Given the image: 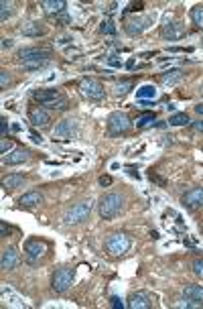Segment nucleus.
I'll list each match as a JSON object with an SVG mask.
<instances>
[{
  "instance_id": "f257e3e1",
  "label": "nucleus",
  "mask_w": 203,
  "mask_h": 309,
  "mask_svg": "<svg viewBox=\"0 0 203 309\" xmlns=\"http://www.w3.org/2000/svg\"><path fill=\"white\" fill-rule=\"evenodd\" d=\"M124 207V198L120 194H104L100 198V204H98V211H100V218L104 220H112L116 218Z\"/></svg>"
},
{
  "instance_id": "f03ea898",
  "label": "nucleus",
  "mask_w": 203,
  "mask_h": 309,
  "mask_svg": "<svg viewBox=\"0 0 203 309\" xmlns=\"http://www.w3.org/2000/svg\"><path fill=\"white\" fill-rule=\"evenodd\" d=\"M130 250V238L124 232H114L106 240V253L110 257H122Z\"/></svg>"
},
{
  "instance_id": "7ed1b4c3",
  "label": "nucleus",
  "mask_w": 203,
  "mask_h": 309,
  "mask_svg": "<svg viewBox=\"0 0 203 309\" xmlns=\"http://www.w3.org/2000/svg\"><path fill=\"white\" fill-rule=\"evenodd\" d=\"M73 268H69V266H61V268H57L55 273H53V277H51V287H53V291L55 293H65L71 285H73Z\"/></svg>"
},
{
  "instance_id": "20e7f679",
  "label": "nucleus",
  "mask_w": 203,
  "mask_h": 309,
  "mask_svg": "<svg viewBox=\"0 0 203 309\" xmlns=\"http://www.w3.org/2000/svg\"><path fill=\"white\" fill-rule=\"evenodd\" d=\"M92 207H94V202L92 200H86V202H79V204H75L73 207H69L67 209V214H65V224H82V222H86L88 218H90V214H92Z\"/></svg>"
},
{
  "instance_id": "39448f33",
  "label": "nucleus",
  "mask_w": 203,
  "mask_h": 309,
  "mask_svg": "<svg viewBox=\"0 0 203 309\" xmlns=\"http://www.w3.org/2000/svg\"><path fill=\"white\" fill-rule=\"evenodd\" d=\"M79 92L88 100H104L106 98V88L102 86V82L94 80V78H84L79 84Z\"/></svg>"
},
{
  "instance_id": "423d86ee",
  "label": "nucleus",
  "mask_w": 203,
  "mask_h": 309,
  "mask_svg": "<svg viewBox=\"0 0 203 309\" xmlns=\"http://www.w3.org/2000/svg\"><path fill=\"white\" fill-rule=\"evenodd\" d=\"M130 126H132V124H130V118H128L124 112H112V114L108 116V132H110L112 137L128 132Z\"/></svg>"
},
{
  "instance_id": "0eeeda50",
  "label": "nucleus",
  "mask_w": 203,
  "mask_h": 309,
  "mask_svg": "<svg viewBox=\"0 0 203 309\" xmlns=\"http://www.w3.org/2000/svg\"><path fill=\"white\" fill-rule=\"evenodd\" d=\"M47 253V244L43 240H37V238H31L25 242V257H27V262H37L39 258Z\"/></svg>"
},
{
  "instance_id": "6e6552de",
  "label": "nucleus",
  "mask_w": 203,
  "mask_h": 309,
  "mask_svg": "<svg viewBox=\"0 0 203 309\" xmlns=\"http://www.w3.org/2000/svg\"><path fill=\"white\" fill-rule=\"evenodd\" d=\"M51 53L47 49H41V47H25L16 53V57L23 61V63H33V61H49Z\"/></svg>"
},
{
  "instance_id": "1a4fd4ad",
  "label": "nucleus",
  "mask_w": 203,
  "mask_h": 309,
  "mask_svg": "<svg viewBox=\"0 0 203 309\" xmlns=\"http://www.w3.org/2000/svg\"><path fill=\"white\" fill-rule=\"evenodd\" d=\"M75 132H77L75 120H61V122H57V126L53 128L55 141H69V139L75 137Z\"/></svg>"
},
{
  "instance_id": "9d476101",
  "label": "nucleus",
  "mask_w": 203,
  "mask_h": 309,
  "mask_svg": "<svg viewBox=\"0 0 203 309\" xmlns=\"http://www.w3.org/2000/svg\"><path fill=\"white\" fill-rule=\"evenodd\" d=\"M152 301H154V299H152L151 293H147V291H134V293H130L126 307H130V309H151L152 307Z\"/></svg>"
},
{
  "instance_id": "9b49d317",
  "label": "nucleus",
  "mask_w": 203,
  "mask_h": 309,
  "mask_svg": "<svg viewBox=\"0 0 203 309\" xmlns=\"http://www.w3.org/2000/svg\"><path fill=\"white\" fill-rule=\"evenodd\" d=\"M18 262H21V258H18L16 248H4L2 250V258H0V268L2 271H12V268L18 266Z\"/></svg>"
},
{
  "instance_id": "f8f14e48",
  "label": "nucleus",
  "mask_w": 203,
  "mask_h": 309,
  "mask_svg": "<svg viewBox=\"0 0 203 309\" xmlns=\"http://www.w3.org/2000/svg\"><path fill=\"white\" fill-rule=\"evenodd\" d=\"M151 25V18H147V16H136V18H130L126 25H124V29H126V33L128 35H132V37H136V35H140L147 27Z\"/></svg>"
},
{
  "instance_id": "ddd939ff",
  "label": "nucleus",
  "mask_w": 203,
  "mask_h": 309,
  "mask_svg": "<svg viewBox=\"0 0 203 309\" xmlns=\"http://www.w3.org/2000/svg\"><path fill=\"white\" fill-rule=\"evenodd\" d=\"M29 157H31V151L25 149V147H21V149H14V151H10L8 154H4L2 163L4 165H18V163H25Z\"/></svg>"
},
{
  "instance_id": "4468645a",
  "label": "nucleus",
  "mask_w": 203,
  "mask_h": 309,
  "mask_svg": "<svg viewBox=\"0 0 203 309\" xmlns=\"http://www.w3.org/2000/svg\"><path fill=\"white\" fill-rule=\"evenodd\" d=\"M183 204L191 209L203 206V187H193L183 196Z\"/></svg>"
},
{
  "instance_id": "2eb2a0df",
  "label": "nucleus",
  "mask_w": 203,
  "mask_h": 309,
  "mask_svg": "<svg viewBox=\"0 0 203 309\" xmlns=\"http://www.w3.org/2000/svg\"><path fill=\"white\" fill-rule=\"evenodd\" d=\"M31 122H33V126H47L51 122V116L49 112L45 110V108H41V106H37V108H31Z\"/></svg>"
},
{
  "instance_id": "dca6fc26",
  "label": "nucleus",
  "mask_w": 203,
  "mask_h": 309,
  "mask_svg": "<svg viewBox=\"0 0 203 309\" xmlns=\"http://www.w3.org/2000/svg\"><path fill=\"white\" fill-rule=\"evenodd\" d=\"M43 204V196L39 191H29L25 194L21 200H18V206L21 207H27V209H33V207L41 206Z\"/></svg>"
},
{
  "instance_id": "f3484780",
  "label": "nucleus",
  "mask_w": 203,
  "mask_h": 309,
  "mask_svg": "<svg viewBox=\"0 0 203 309\" xmlns=\"http://www.w3.org/2000/svg\"><path fill=\"white\" fill-rule=\"evenodd\" d=\"M33 98H35L37 102H41V106H47V104L59 100V98H61V94H59L57 90H51V88H47V90H37Z\"/></svg>"
},
{
  "instance_id": "a211bd4d",
  "label": "nucleus",
  "mask_w": 203,
  "mask_h": 309,
  "mask_svg": "<svg viewBox=\"0 0 203 309\" xmlns=\"http://www.w3.org/2000/svg\"><path fill=\"white\" fill-rule=\"evenodd\" d=\"M41 6L45 8L47 14H59V12H65L67 2L65 0H43Z\"/></svg>"
},
{
  "instance_id": "6ab92c4d",
  "label": "nucleus",
  "mask_w": 203,
  "mask_h": 309,
  "mask_svg": "<svg viewBox=\"0 0 203 309\" xmlns=\"http://www.w3.org/2000/svg\"><path fill=\"white\" fill-rule=\"evenodd\" d=\"M183 297L185 299H193V301H201L203 303V285H187L183 289Z\"/></svg>"
},
{
  "instance_id": "aec40b11",
  "label": "nucleus",
  "mask_w": 203,
  "mask_h": 309,
  "mask_svg": "<svg viewBox=\"0 0 203 309\" xmlns=\"http://www.w3.org/2000/svg\"><path fill=\"white\" fill-rule=\"evenodd\" d=\"M163 35L167 37V39H171V41H177V39H181L183 35H185V29L177 23V25H167L165 29H163Z\"/></svg>"
},
{
  "instance_id": "412c9836",
  "label": "nucleus",
  "mask_w": 203,
  "mask_h": 309,
  "mask_svg": "<svg viewBox=\"0 0 203 309\" xmlns=\"http://www.w3.org/2000/svg\"><path fill=\"white\" fill-rule=\"evenodd\" d=\"M23 183H25V177L18 175V173H12V175H8V177L2 179V187H4V189H16V187H21Z\"/></svg>"
},
{
  "instance_id": "4be33fe9",
  "label": "nucleus",
  "mask_w": 203,
  "mask_h": 309,
  "mask_svg": "<svg viewBox=\"0 0 203 309\" xmlns=\"http://www.w3.org/2000/svg\"><path fill=\"white\" fill-rule=\"evenodd\" d=\"M179 80H183V71H181V69H171V71L163 73V78H160V82H163L165 86H173V84H177Z\"/></svg>"
},
{
  "instance_id": "5701e85b",
  "label": "nucleus",
  "mask_w": 203,
  "mask_h": 309,
  "mask_svg": "<svg viewBox=\"0 0 203 309\" xmlns=\"http://www.w3.org/2000/svg\"><path fill=\"white\" fill-rule=\"evenodd\" d=\"M23 35H27V37H41L45 31H43V27H41V23H29V25H25L23 29Z\"/></svg>"
},
{
  "instance_id": "b1692460",
  "label": "nucleus",
  "mask_w": 203,
  "mask_h": 309,
  "mask_svg": "<svg viewBox=\"0 0 203 309\" xmlns=\"http://www.w3.org/2000/svg\"><path fill=\"white\" fill-rule=\"evenodd\" d=\"M191 21L197 29H203V4H195L191 8Z\"/></svg>"
},
{
  "instance_id": "393cba45",
  "label": "nucleus",
  "mask_w": 203,
  "mask_h": 309,
  "mask_svg": "<svg viewBox=\"0 0 203 309\" xmlns=\"http://www.w3.org/2000/svg\"><path fill=\"white\" fill-rule=\"evenodd\" d=\"M191 120H189V116L185 114V112H177V114H173L171 118H169V124L171 126H185V124H189Z\"/></svg>"
},
{
  "instance_id": "a878e982",
  "label": "nucleus",
  "mask_w": 203,
  "mask_h": 309,
  "mask_svg": "<svg viewBox=\"0 0 203 309\" xmlns=\"http://www.w3.org/2000/svg\"><path fill=\"white\" fill-rule=\"evenodd\" d=\"M154 120H156V116H154L152 112H145V114H140V116L136 118V122H134V124H136L138 128H147V126H151Z\"/></svg>"
},
{
  "instance_id": "bb28decb",
  "label": "nucleus",
  "mask_w": 203,
  "mask_h": 309,
  "mask_svg": "<svg viewBox=\"0 0 203 309\" xmlns=\"http://www.w3.org/2000/svg\"><path fill=\"white\" fill-rule=\"evenodd\" d=\"M12 6H14V4L8 2V0H2V2H0V18H2V21H6V18L12 14Z\"/></svg>"
},
{
  "instance_id": "cd10ccee",
  "label": "nucleus",
  "mask_w": 203,
  "mask_h": 309,
  "mask_svg": "<svg viewBox=\"0 0 203 309\" xmlns=\"http://www.w3.org/2000/svg\"><path fill=\"white\" fill-rule=\"evenodd\" d=\"M100 31L104 33V35H116V27H114V21H112V18H106V21H102Z\"/></svg>"
},
{
  "instance_id": "c85d7f7f",
  "label": "nucleus",
  "mask_w": 203,
  "mask_h": 309,
  "mask_svg": "<svg viewBox=\"0 0 203 309\" xmlns=\"http://www.w3.org/2000/svg\"><path fill=\"white\" fill-rule=\"evenodd\" d=\"M138 98L140 100H147V98H156V90L152 86H145L138 90Z\"/></svg>"
},
{
  "instance_id": "c756f323",
  "label": "nucleus",
  "mask_w": 203,
  "mask_h": 309,
  "mask_svg": "<svg viewBox=\"0 0 203 309\" xmlns=\"http://www.w3.org/2000/svg\"><path fill=\"white\" fill-rule=\"evenodd\" d=\"M0 151H2V154H8L10 151H14V141L12 139H2L0 141Z\"/></svg>"
},
{
  "instance_id": "7c9ffc66",
  "label": "nucleus",
  "mask_w": 203,
  "mask_h": 309,
  "mask_svg": "<svg viewBox=\"0 0 203 309\" xmlns=\"http://www.w3.org/2000/svg\"><path fill=\"white\" fill-rule=\"evenodd\" d=\"M193 273H195L199 279H203V258H195V260H193Z\"/></svg>"
},
{
  "instance_id": "2f4dec72",
  "label": "nucleus",
  "mask_w": 203,
  "mask_h": 309,
  "mask_svg": "<svg viewBox=\"0 0 203 309\" xmlns=\"http://www.w3.org/2000/svg\"><path fill=\"white\" fill-rule=\"evenodd\" d=\"M25 65V69H29V71H35V69H41V67H45L47 65V61H33V63H23Z\"/></svg>"
},
{
  "instance_id": "473e14b6",
  "label": "nucleus",
  "mask_w": 203,
  "mask_h": 309,
  "mask_svg": "<svg viewBox=\"0 0 203 309\" xmlns=\"http://www.w3.org/2000/svg\"><path fill=\"white\" fill-rule=\"evenodd\" d=\"M10 82H12V80H10L8 71H0V88H2V90H6V88L10 86Z\"/></svg>"
},
{
  "instance_id": "72a5a7b5",
  "label": "nucleus",
  "mask_w": 203,
  "mask_h": 309,
  "mask_svg": "<svg viewBox=\"0 0 203 309\" xmlns=\"http://www.w3.org/2000/svg\"><path fill=\"white\" fill-rule=\"evenodd\" d=\"M128 88H130V82L118 84V88H116V94H126V92H128Z\"/></svg>"
},
{
  "instance_id": "f704fd0d",
  "label": "nucleus",
  "mask_w": 203,
  "mask_h": 309,
  "mask_svg": "<svg viewBox=\"0 0 203 309\" xmlns=\"http://www.w3.org/2000/svg\"><path fill=\"white\" fill-rule=\"evenodd\" d=\"M191 128H193L195 132H203V118L195 120V122H191Z\"/></svg>"
},
{
  "instance_id": "c9c22d12",
  "label": "nucleus",
  "mask_w": 203,
  "mask_h": 309,
  "mask_svg": "<svg viewBox=\"0 0 203 309\" xmlns=\"http://www.w3.org/2000/svg\"><path fill=\"white\" fill-rule=\"evenodd\" d=\"M110 303H112V307L114 309H124V303L120 301V297H112V299H110Z\"/></svg>"
},
{
  "instance_id": "e433bc0d",
  "label": "nucleus",
  "mask_w": 203,
  "mask_h": 309,
  "mask_svg": "<svg viewBox=\"0 0 203 309\" xmlns=\"http://www.w3.org/2000/svg\"><path fill=\"white\" fill-rule=\"evenodd\" d=\"M6 130H8V120L2 118V120H0V132H2V137H6Z\"/></svg>"
},
{
  "instance_id": "4c0bfd02",
  "label": "nucleus",
  "mask_w": 203,
  "mask_h": 309,
  "mask_svg": "<svg viewBox=\"0 0 203 309\" xmlns=\"http://www.w3.org/2000/svg\"><path fill=\"white\" fill-rule=\"evenodd\" d=\"M100 185H102V187H106V185H112V177H110V175H104V177H100Z\"/></svg>"
},
{
  "instance_id": "58836bf2",
  "label": "nucleus",
  "mask_w": 203,
  "mask_h": 309,
  "mask_svg": "<svg viewBox=\"0 0 203 309\" xmlns=\"http://www.w3.org/2000/svg\"><path fill=\"white\" fill-rule=\"evenodd\" d=\"M8 232H10V230H8V226L2 222V224H0V234H2V238H6V236H8Z\"/></svg>"
},
{
  "instance_id": "ea45409f",
  "label": "nucleus",
  "mask_w": 203,
  "mask_h": 309,
  "mask_svg": "<svg viewBox=\"0 0 203 309\" xmlns=\"http://www.w3.org/2000/svg\"><path fill=\"white\" fill-rule=\"evenodd\" d=\"M12 47V39H2V49H10Z\"/></svg>"
},
{
  "instance_id": "a19ab883",
  "label": "nucleus",
  "mask_w": 203,
  "mask_h": 309,
  "mask_svg": "<svg viewBox=\"0 0 203 309\" xmlns=\"http://www.w3.org/2000/svg\"><path fill=\"white\" fill-rule=\"evenodd\" d=\"M195 112H197V114H201V116H203V104H197V106H195Z\"/></svg>"
},
{
  "instance_id": "79ce46f5",
  "label": "nucleus",
  "mask_w": 203,
  "mask_h": 309,
  "mask_svg": "<svg viewBox=\"0 0 203 309\" xmlns=\"http://www.w3.org/2000/svg\"><path fill=\"white\" fill-rule=\"evenodd\" d=\"M201 94H203V86H201Z\"/></svg>"
}]
</instances>
